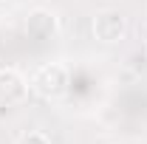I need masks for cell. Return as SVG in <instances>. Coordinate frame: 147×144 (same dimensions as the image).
Segmentation results:
<instances>
[{
    "label": "cell",
    "instance_id": "obj_5",
    "mask_svg": "<svg viewBox=\"0 0 147 144\" xmlns=\"http://www.w3.org/2000/svg\"><path fill=\"white\" fill-rule=\"evenodd\" d=\"M17 144H51V139L42 133V130H28L17 139Z\"/></svg>",
    "mask_w": 147,
    "mask_h": 144
},
{
    "label": "cell",
    "instance_id": "obj_2",
    "mask_svg": "<svg viewBox=\"0 0 147 144\" xmlns=\"http://www.w3.org/2000/svg\"><path fill=\"white\" fill-rule=\"evenodd\" d=\"M91 31H93V37H96L99 42L113 45V42L125 40V34H127V17H125L119 9H102V11L93 14Z\"/></svg>",
    "mask_w": 147,
    "mask_h": 144
},
{
    "label": "cell",
    "instance_id": "obj_3",
    "mask_svg": "<svg viewBox=\"0 0 147 144\" xmlns=\"http://www.w3.org/2000/svg\"><path fill=\"white\" fill-rule=\"evenodd\" d=\"M26 96H28L26 76L14 68H0V105L11 108V105L26 102Z\"/></svg>",
    "mask_w": 147,
    "mask_h": 144
},
{
    "label": "cell",
    "instance_id": "obj_4",
    "mask_svg": "<svg viewBox=\"0 0 147 144\" xmlns=\"http://www.w3.org/2000/svg\"><path fill=\"white\" fill-rule=\"evenodd\" d=\"M57 28H59V23L51 9H34L26 17V34L34 40H51L57 34Z\"/></svg>",
    "mask_w": 147,
    "mask_h": 144
},
{
    "label": "cell",
    "instance_id": "obj_1",
    "mask_svg": "<svg viewBox=\"0 0 147 144\" xmlns=\"http://www.w3.org/2000/svg\"><path fill=\"white\" fill-rule=\"evenodd\" d=\"M71 88V73L62 62H48L31 76V90L42 99H59Z\"/></svg>",
    "mask_w": 147,
    "mask_h": 144
}]
</instances>
